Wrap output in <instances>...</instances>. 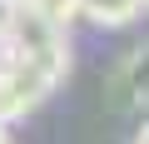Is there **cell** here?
<instances>
[{"mask_svg":"<svg viewBox=\"0 0 149 144\" xmlns=\"http://www.w3.org/2000/svg\"><path fill=\"white\" fill-rule=\"evenodd\" d=\"M50 90V80L40 75V70H30L25 60H5L0 65V119H20L25 109L40 104V95Z\"/></svg>","mask_w":149,"mask_h":144,"instance_id":"6da1fadb","label":"cell"},{"mask_svg":"<svg viewBox=\"0 0 149 144\" xmlns=\"http://www.w3.org/2000/svg\"><path fill=\"white\" fill-rule=\"evenodd\" d=\"M139 5L144 0H80V10L90 20H100V25H129Z\"/></svg>","mask_w":149,"mask_h":144,"instance_id":"7a4b0ae2","label":"cell"},{"mask_svg":"<svg viewBox=\"0 0 149 144\" xmlns=\"http://www.w3.org/2000/svg\"><path fill=\"white\" fill-rule=\"evenodd\" d=\"M25 10L35 20H45L50 30H65L74 15H80V0H25Z\"/></svg>","mask_w":149,"mask_h":144,"instance_id":"3957f363","label":"cell"},{"mask_svg":"<svg viewBox=\"0 0 149 144\" xmlns=\"http://www.w3.org/2000/svg\"><path fill=\"white\" fill-rule=\"evenodd\" d=\"M15 20H20V5H15V0H0V35H10Z\"/></svg>","mask_w":149,"mask_h":144,"instance_id":"277c9868","label":"cell"},{"mask_svg":"<svg viewBox=\"0 0 149 144\" xmlns=\"http://www.w3.org/2000/svg\"><path fill=\"white\" fill-rule=\"evenodd\" d=\"M139 75H144V80H139V90H144V95H149V55H144V60H139Z\"/></svg>","mask_w":149,"mask_h":144,"instance_id":"5b68a950","label":"cell"},{"mask_svg":"<svg viewBox=\"0 0 149 144\" xmlns=\"http://www.w3.org/2000/svg\"><path fill=\"white\" fill-rule=\"evenodd\" d=\"M0 144H10V139H5V119H0Z\"/></svg>","mask_w":149,"mask_h":144,"instance_id":"8992f818","label":"cell"}]
</instances>
